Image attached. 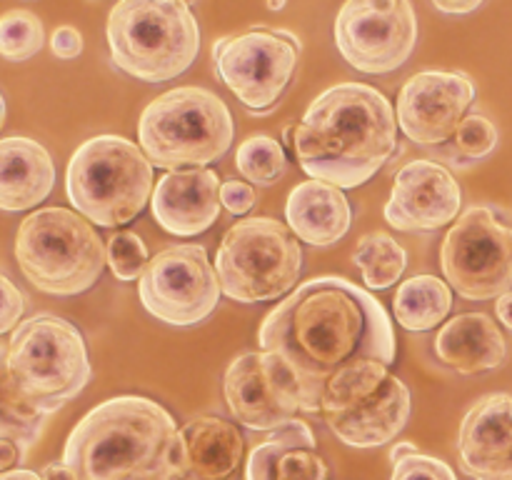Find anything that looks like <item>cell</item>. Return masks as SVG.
<instances>
[{"mask_svg": "<svg viewBox=\"0 0 512 480\" xmlns=\"http://www.w3.org/2000/svg\"><path fill=\"white\" fill-rule=\"evenodd\" d=\"M260 350L280 355L300 388L303 410L323 405L330 380L368 360H395V330L375 295L338 275L308 280L258 328Z\"/></svg>", "mask_w": 512, "mask_h": 480, "instance_id": "obj_1", "label": "cell"}, {"mask_svg": "<svg viewBox=\"0 0 512 480\" xmlns=\"http://www.w3.org/2000/svg\"><path fill=\"white\" fill-rule=\"evenodd\" d=\"M398 115L368 83H340L320 93L295 125V160L340 190L360 188L400 153Z\"/></svg>", "mask_w": 512, "mask_h": 480, "instance_id": "obj_2", "label": "cell"}, {"mask_svg": "<svg viewBox=\"0 0 512 480\" xmlns=\"http://www.w3.org/2000/svg\"><path fill=\"white\" fill-rule=\"evenodd\" d=\"M183 430L145 395H118L95 405L70 430L63 463L75 480H183Z\"/></svg>", "mask_w": 512, "mask_h": 480, "instance_id": "obj_3", "label": "cell"}, {"mask_svg": "<svg viewBox=\"0 0 512 480\" xmlns=\"http://www.w3.org/2000/svg\"><path fill=\"white\" fill-rule=\"evenodd\" d=\"M105 38L115 68L145 83L175 80L200 53V25L183 0H120Z\"/></svg>", "mask_w": 512, "mask_h": 480, "instance_id": "obj_4", "label": "cell"}, {"mask_svg": "<svg viewBox=\"0 0 512 480\" xmlns=\"http://www.w3.org/2000/svg\"><path fill=\"white\" fill-rule=\"evenodd\" d=\"M0 350L15 390L45 415L78 398L93 378L83 333L53 313L25 318Z\"/></svg>", "mask_w": 512, "mask_h": 480, "instance_id": "obj_5", "label": "cell"}, {"mask_svg": "<svg viewBox=\"0 0 512 480\" xmlns=\"http://www.w3.org/2000/svg\"><path fill=\"white\" fill-rule=\"evenodd\" d=\"M233 135V115L225 100L198 85L158 95L138 120V145L150 163L168 173L215 163L230 150Z\"/></svg>", "mask_w": 512, "mask_h": 480, "instance_id": "obj_6", "label": "cell"}, {"mask_svg": "<svg viewBox=\"0 0 512 480\" xmlns=\"http://www.w3.org/2000/svg\"><path fill=\"white\" fill-rule=\"evenodd\" d=\"M65 190L75 213L90 223L128 225L153 200V163L123 135H95L70 158Z\"/></svg>", "mask_w": 512, "mask_h": 480, "instance_id": "obj_7", "label": "cell"}, {"mask_svg": "<svg viewBox=\"0 0 512 480\" xmlns=\"http://www.w3.org/2000/svg\"><path fill=\"white\" fill-rule=\"evenodd\" d=\"M15 260L30 283L48 295H80L108 265V248L83 215L68 208H40L15 233Z\"/></svg>", "mask_w": 512, "mask_h": 480, "instance_id": "obj_8", "label": "cell"}, {"mask_svg": "<svg viewBox=\"0 0 512 480\" xmlns=\"http://www.w3.org/2000/svg\"><path fill=\"white\" fill-rule=\"evenodd\" d=\"M300 270V240L288 225L265 215L230 225L215 255L223 295L245 305L283 298L300 280Z\"/></svg>", "mask_w": 512, "mask_h": 480, "instance_id": "obj_9", "label": "cell"}, {"mask_svg": "<svg viewBox=\"0 0 512 480\" xmlns=\"http://www.w3.org/2000/svg\"><path fill=\"white\" fill-rule=\"evenodd\" d=\"M410 410L408 385L378 360L335 375L320 405L328 428L350 448H380L395 440L408 425Z\"/></svg>", "mask_w": 512, "mask_h": 480, "instance_id": "obj_10", "label": "cell"}, {"mask_svg": "<svg viewBox=\"0 0 512 480\" xmlns=\"http://www.w3.org/2000/svg\"><path fill=\"white\" fill-rule=\"evenodd\" d=\"M440 268L465 300H493L512 290V228L485 205L465 210L440 248Z\"/></svg>", "mask_w": 512, "mask_h": 480, "instance_id": "obj_11", "label": "cell"}, {"mask_svg": "<svg viewBox=\"0 0 512 480\" xmlns=\"http://www.w3.org/2000/svg\"><path fill=\"white\" fill-rule=\"evenodd\" d=\"M300 63V40L288 30L253 28L215 40V75L253 115L278 105Z\"/></svg>", "mask_w": 512, "mask_h": 480, "instance_id": "obj_12", "label": "cell"}, {"mask_svg": "<svg viewBox=\"0 0 512 480\" xmlns=\"http://www.w3.org/2000/svg\"><path fill=\"white\" fill-rule=\"evenodd\" d=\"M220 280L208 250L198 243L170 245L155 253L138 280V298L153 318L190 328L213 315L220 303Z\"/></svg>", "mask_w": 512, "mask_h": 480, "instance_id": "obj_13", "label": "cell"}, {"mask_svg": "<svg viewBox=\"0 0 512 480\" xmlns=\"http://www.w3.org/2000/svg\"><path fill=\"white\" fill-rule=\"evenodd\" d=\"M340 55L365 75L403 68L418 43V15L408 0H348L335 15Z\"/></svg>", "mask_w": 512, "mask_h": 480, "instance_id": "obj_14", "label": "cell"}, {"mask_svg": "<svg viewBox=\"0 0 512 480\" xmlns=\"http://www.w3.org/2000/svg\"><path fill=\"white\" fill-rule=\"evenodd\" d=\"M223 393L233 418L263 433H275L303 410L293 373L268 350L238 355L225 370Z\"/></svg>", "mask_w": 512, "mask_h": 480, "instance_id": "obj_15", "label": "cell"}, {"mask_svg": "<svg viewBox=\"0 0 512 480\" xmlns=\"http://www.w3.org/2000/svg\"><path fill=\"white\" fill-rule=\"evenodd\" d=\"M475 100L468 73L425 70L405 80L398 93V128L415 145H445L455 138Z\"/></svg>", "mask_w": 512, "mask_h": 480, "instance_id": "obj_16", "label": "cell"}, {"mask_svg": "<svg viewBox=\"0 0 512 480\" xmlns=\"http://www.w3.org/2000/svg\"><path fill=\"white\" fill-rule=\"evenodd\" d=\"M463 188L445 165L418 158L395 173L385 220L403 233L440 230L460 218Z\"/></svg>", "mask_w": 512, "mask_h": 480, "instance_id": "obj_17", "label": "cell"}, {"mask_svg": "<svg viewBox=\"0 0 512 480\" xmlns=\"http://www.w3.org/2000/svg\"><path fill=\"white\" fill-rule=\"evenodd\" d=\"M458 455L473 480H512V395L475 400L460 423Z\"/></svg>", "mask_w": 512, "mask_h": 480, "instance_id": "obj_18", "label": "cell"}, {"mask_svg": "<svg viewBox=\"0 0 512 480\" xmlns=\"http://www.w3.org/2000/svg\"><path fill=\"white\" fill-rule=\"evenodd\" d=\"M218 173L210 168H190L165 173L153 190V218L165 233L195 238L213 228L220 215Z\"/></svg>", "mask_w": 512, "mask_h": 480, "instance_id": "obj_19", "label": "cell"}, {"mask_svg": "<svg viewBox=\"0 0 512 480\" xmlns=\"http://www.w3.org/2000/svg\"><path fill=\"white\" fill-rule=\"evenodd\" d=\"M245 480H328V465L318 453L313 430L303 420H290L250 450Z\"/></svg>", "mask_w": 512, "mask_h": 480, "instance_id": "obj_20", "label": "cell"}, {"mask_svg": "<svg viewBox=\"0 0 512 480\" xmlns=\"http://www.w3.org/2000/svg\"><path fill=\"white\" fill-rule=\"evenodd\" d=\"M435 355L460 375L495 370L508 358V343L498 323L485 313H460L435 335Z\"/></svg>", "mask_w": 512, "mask_h": 480, "instance_id": "obj_21", "label": "cell"}, {"mask_svg": "<svg viewBox=\"0 0 512 480\" xmlns=\"http://www.w3.org/2000/svg\"><path fill=\"white\" fill-rule=\"evenodd\" d=\"M55 185V165L38 140H0V208L8 213L35 208L50 195Z\"/></svg>", "mask_w": 512, "mask_h": 480, "instance_id": "obj_22", "label": "cell"}, {"mask_svg": "<svg viewBox=\"0 0 512 480\" xmlns=\"http://www.w3.org/2000/svg\"><path fill=\"white\" fill-rule=\"evenodd\" d=\"M285 220L298 240L328 248L345 238L353 210L340 188L323 180H305L290 190L288 203H285Z\"/></svg>", "mask_w": 512, "mask_h": 480, "instance_id": "obj_23", "label": "cell"}, {"mask_svg": "<svg viewBox=\"0 0 512 480\" xmlns=\"http://www.w3.org/2000/svg\"><path fill=\"white\" fill-rule=\"evenodd\" d=\"M183 480H238L245 460V438L230 420L203 415L183 425Z\"/></svg>", "mask_w": 512, "mask_h": 480, "instance_id": "obj_24", "label": "cell"}, {"mask_svg": "<svg viewBox=\"0 0 512 480\" xmlns=\"http://www.w3.org/2000/svg\"><path fill=\"white\" fill-rule=\"evenodd\" d=\"M453 290L435 275H413L403 280L393 298L395 320L410 333H425L448 318Z\"/></svg>", "mask_w": 512, "mask_h": 480, "instance_id": "obj_25", "label": "cell"}, {"mask_svg": "<svg viewBox=\"0 0 512 480\" xmlns=\"http://www.w3.org/2000/svg\"><path fill=\"white\" fill-rule=\"evenodd\" d=\"M353 263L358 265L363 283L370 290L393 288L408 268V253L403 245L383 230L363 235L353 250Z\"/></svg>", "mask_w": 512, "mask_h": 480, "instance_id": "obj_26", "label": "cell"}, {"mask_svg": "<svg viewBox=\"0 0 512 480\" xmlns=\"http://www.w3.org/2000/svg\"><path fill=\"white\" fill-rule=\"evenodd\" d=\"M235 168L240 170L245 180L255 185H275L288 173V158H285L283 145L270 135H250L243 140L235 153Z\"/></svg>", "mask_w": 512, "mask_h": 480, "instance_id": "obj_27", "label": "cell"}, {"mask_svg": "<svg viewBox=\"0 0 512 480\" xmlns=\"http://www.w3.org/2000/svg\"><path fill=\"white\" fill-rule=\"evenodd\" d=\"M3 418H0V438H8L18 443L20 448L28 453L35 443H38L40 433L45 430V418L48 415L40 413L38 408L28 403L23 395L15 390L13 380L3 370Z\"/></svg>", "mask_w": 512, "mask_h": 480, "instance_id": "obj_28", "label": "cell"}, {"mask_svg": "<svg viewBox=\"0 0 512 480\" xmlns=\"http://www.w3.org/2000/svg\"><path fill=\"white\" fill-rule=\"evenodd\" d=\"M45 45V28L30 10H8L0 18V55L10 63L35 58Z\"/></svg>", "mask_w": 512, "mask_h": 480, "instance_id": "obj_29", "label": "cell"}, {"mask_svg": "<svg viewBox=\"0 0 512 480\" xmlns=\"http://www.w3.org/2000/svg\"><path fill=\"white\" fill-rule=\"evenodd\" d=\"M150 263V255L140 235L123 230V233L113 235L108 243V265L113 270L115 278L120 283H130V280L143 278L145 268Z\"/></svg>", "mask_w": 512, "mask_h": 480, "instance_id": "obj_30", "label": "cell"}, {"mask_svg": "<svg viewBox=\"0 0 512 480\" xmlns=\"http://www.w3.org/2000/svg\"><path fill=\"white\" fill-rule=\"evenodd\" d=\"M498 140L500 135L493 120H488L480 113H473L460 123L458 133H455V138L450 143H453V153L458 158L483 160L498 148Z\"/></svg>", "mask_w": 512, "mask_h": 480, "instance_id": "obj_31", "label": "cell"}, {"mask_svg": "<svg viewBox=\"0 0 512 480\" xmlns=\"http://www.w3.org/2000/svg\"><path fill=\"white\" fill-rule=\"evenodd\" d=\"M390 480H458V475L445 460L425 453H413L393 463Z\"/></svg>", "mask_w": 512, "mask_h": 480, "instance_id": "obj_32", "label": "cell"}, {"mask_svg": "<svg viewBox=\"0 0 512 480\" xmlns=\"http://www.w3.org/2000/svg\"><path fill=\"white\" fill-rule=\"evenodd\" d=\"M0 288H3V318H0V333L8 335L23 323V310H25V295L10 283L8 275L0 278Z\"/></svg>", "mask_w": 512, "mask_h": 480, "instance_id": "obj_33", "label": "cell"}, {"mask_svg": "<svg viewBox=\"0 0 512 480\" xmlns=\"http://www.w3.org/2000/svg\"><path fill=\"white\" fill-rule=\"evenodd\" d=\"M220 200H223L225 210L233 215H245L255 205V190L250 183L243 180H225L220 188Z\"/></svg>", "mask_w": 512, "mask_h": 480, "instance_id": "obj_34", "label": "cell"}, {"mask_svg": "<svg viewBox=\"0 0 512 480\" xmlns=\"http://www.w3.org/2000/svg\"><path fill=\"white\" fill-rule=\"evenodd\" d=\"M50 48L60 60H75L83 53V35L73 25H60L50 38Z\"/></svg>", "mask_w": 512, "mask_h": 480, "instance_id": "obj_35", "label": "cell"}, {"mask_svg": "<svg viewBox=\"0 0 512 480\" xmlns=\"http://www.w3.org/2000/svg\"><path fill=\"white\" fill-rule=\"evenodd\" d=\"M23 460H25V450L20 448L18 443H13V440L8 438H0V470H3V473H10L13 465L23 463Z\"/></svg>", "mask_w": 512, "mask_h": 480, "instance_id": "obj_36", "label": "cell"}, {"mask_svg": "<svg viewBox=\"0 0 512 480\" xmlns=\"http://www.w3.org/2000/svg\"><path fill=\"white\" fill-rule=\"evenodd\" d=\"M483 5H485L483 0H473V3H448V0H435L433 8L445 15H468V13H475V10H480Z\"/></svg>", "mask_w": 512, "mask_h": 480, "instance_id": "obj_37", "label": "cell"}, {"mask_svg": "<svg viewBox=\"0 0 512 480\" xmlns=\"http://www.w3.org/2000/svg\"><path fill=\"white\" fill-rule=\"evenodd\" d=\"M495 315H498V320L505 328L512 330V290L495 300Z\"/></svg>", "mask_w": 512, "mask_h": 480, "instance_id": "obj_38", "label": "cell"}, {"mask_svg": "<svg viewBox=\"0 0 512 480\" xmlns=\"http://www.w3.org/2000/svg\"><path fill=\"white\" fill-rule=\"evenodd\" d=\"M413 453H420L413 443H395V448L390 450V460H393V463H398V460L408 458V455H413Z\"/></svg>", "mask_w": 512, "mask_h": 480, "instance_id": "obj_39", "label": "cell"}, {"mask_svg": "<svg viewBox=\"0 0 512 480\" xmlns=\"http://www.w3.org/2000/svg\"><path fill=\"white\" fill-rule=\"evenodd\" d=\"M0 480H43V478H40L38 473H33V470L15 468V470H10V473L0 475Z\"/></svg>", "mask_w": 512, "mask_h": 480, "instance_id": "obj_40", "label": "cell"}, {"mask_svg": "<svg viewBox=\"0 0 512 480\" xmlns=\"http://www.w3.org/2000/svg\"><path fill=\"white\" fill-rule=\"evenodd\" d=\"M283 145L295 153V128H285L283 130Z\"/></svg>", "mask_w": 512, "mask_h": 480, "instance_id": "obj_41", "label": "cell"}, {"mask_svg": "<svg viewBox=\"0 0 512 480\" xmlns=\"http://www.w3.org/2000/svg\"><path fill=\"white\" fill-rule=\"evenodd\" d=\"M268 8H270V10H283V8H285V3H283V0H280V3H270Z\"/></svg>", "mask_w": 512, "mask_h": 480, "instance_id": "obj_42", "label": "cell"}]
</instances>
